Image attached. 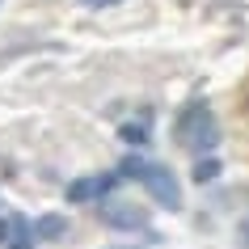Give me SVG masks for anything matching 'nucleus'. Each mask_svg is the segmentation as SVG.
<instances>
[{
  "instance_id": "20e7f679",
  "label": "nucleus",
  "mask_w": 249,
  "mask_h": 249,
  "mask_svg": "<svg viewBox=\"0 0 249 249\" xmlns=\"http://www.w3.org/2000/svg\"><path fill=\"white\" fill-rule=\"evenodd\" d=\"M123 190H127V182H123V173H118L114 165H106V169H85V173H76V178L64 182V207L97 211L106 198L123 195Z\"/></svg>"
},
{
  "instance_id": "423d86ee",
  "label": "nucleus",
  "mask_w": 249,
  "mask_h": 249,
  "mask_svg": "<svg viewBox=\"0 0 249 249\" xmlns=\"http://www.w3.org/2000/svg\"><path fill=\"white\" fill-rule=\"evenodd\" d=\"M34 236H38V245H64L72 236V215L68 211H38L34 215Z\"/></svg>"
},
{
  "instance_id": "ddd939ff",
  "label": "nucleus",
  "mask_w": 249,
  "mask_h": 249,
  "mask_svg": "<svg viewBox=\"0 0 249 249\" xmlns=\"http://www.w3.org/2000/svg\"><path fill=\"white\" fill-rule=\"evenodd\" d=\"M0 4H4V0H0Z\"/></svg>"
},
{
  "instance_id": "f03ea898",
  "label": "nucleus",
  "mask_w": 249,
  "mask_h": 249,
  "mask_svg": "<svg viewBox=\"0 0 249 249\" xmlns=\"http://www.w3.org/2000/svg\"><path fill=\"white\" fill-rule=\"evenodd\" d=\"M93 220L102 224L106 232H114L118 241H144L148 249H160L165 245V232L157 228V207L148 203L144 195L135 198V195H114V198H106L102 207L93 211Z\"/></svg>"
},
{
  "instance_id": "7ed1b4c3",
  "label": "nucleus",
  "mask_w": 249,
  "mask_h": 249,
  "mask_svg": "<svg viewBox=\"0 0 249 249\" xmlns=\"http://www.w3.org/2000/svg\"><path fill=\"white\" fill-rule=\"evenodd\" d=\"M169 135H173V144L182 148L190 160L215 157L220 144H224V123H220V114H215V106L195 93V97H186V102L178 106Z\"/></svg>"
},
{
  "instance_id": "1a4fd4ad",
  "label": "nucleus",
  "mask_w": 249,
  "mask_h": 249,
  "mask_svg": "<svg viewBox=\"0 0 249 249\" xmlns=\"http://www.w3.org/2000/svg\"><path fill=\"white\" fill-rule=\"evenodd\" d=\"M9 249H42L38 236H34V215H21V228H17V236H13Z\"/></svg>"
},
{
  "instance_id": "6e6552de",
  "label": "nucleus",
  "mask_w": 249,
  "mask_h": 249,
  "mask_svg": "<svg viewBox=\"0 0 249 249\" xmlns=\"http://www.w3.org/2000/svg\"><path fill=\"white\" fill-rule=\"evenodd\" d=\"M17 228H21V211H0V249L13 245Z\"/></svg>"
},
{
  "instance_id": "39448f33",
  "label": "nucleus",
  "mask_w": 249,
  "mask_h": 249,
  "mask_svg": "<svg viewBox=\"0 0 249 249\" xmlns=\"http://www.w3.org/2000/svg\"><path fill=\"white\" fill-rule=\"evenodd\" d=\"M114 135H118V144H123V152H152V144H157V114L144 106V110L123 118L114 127Z\"/></svg>"
},
{
  "instance_id": "f257e3e1",
  "label": "nucleus",
  "mask_w": 249,
  "mask_h": 249,
  "mask_svg": "<svg viewBox=\"0 0 249 249\" xmlns=\"http://www.w3.org/2000/svg\"><path fill=\"white\" fill-rule=\"evenodd\" d=\"M114 169L123 173V182L135 186L157 211H165V215H182L186 211V182L169 160H157L152 152H123L114 160Z\"/></svg>"
},
{
  "instance_id": "9d476101",
  "label": "nucleus",
  "mask_w": 249,
  "mask_h": 249,
  "mask_svg": "<svg viewBox=\"0 0 249 249\" xmlns=\"http://www.w3.org/2000/svg\"><path fill=\"white\" fill-rule=\"evenodd\" d=\"M80 9H89V13H106V9H118L123 0H76Z\"/></svg>"
},
{
  "instance_id": "0eeeda50",
  "label": "nucleus",
  "mask_w": 249,
  "mask_h": 249,
  "mask_svg": "<svg viewBox=\"0 0 249 249\" xmlns=\"http://www.w3.org/2000/svg\"><path fill=\"white\" fill-rule=\"evenodd\" d=\"M224 157L215 152V157H198L190 160V186H198V190H207V186H220L224 182Z\"/></svg>"
},
{
  "instance_id": "9b49d317",
  "label": "nucleus",
  "mask_w": 249,
  "mask_h": 249,
  "mask_svg": "<svg viewBox=\"0 0 249 249\" xmlns=\"http://www.w3.org/2000/svg\"><path fill=\"white\" fill-rule=\"evenodd\" d=\"M236 245H241V249H249V215H245L241 224H236Z\"/></svg>"
},
{
  "instance_id": "f8f14e48",
  "label": "nucleus",
  "mask_w": 249,
  "mask_h": 249,
  "mask_svg": "<svg viewBox=\"0 0 249 249\" xmlns=\"http://www.w3.org/2000/svg\"><path fill=\"white\" fill-rule=\"evenodd\" d=\"M102 249H148L144 241H110V245H102Z\"/></svg>"
}]
</instances>
